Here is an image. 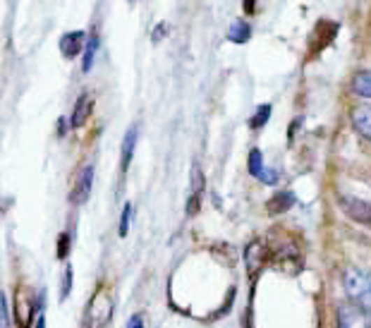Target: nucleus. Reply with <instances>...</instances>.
I'll list each match as a JSON object with an SVG mask.
<instances>
[{"label":"nucleus","mask_w":371,"mask_h":328,"mask_svg":"<svg viewBox=\"0 0 371 328\" xmlns=\"http://www.w3.org/2000/svg\"><path fill=\"white\" fill-rule=\"evenodd\" d=\"M342 285L347 297L352 299V307H357L371 321V271L350 266L342 273Z\"/></svg>","instance_id":"obj_1"},{"label":"nucleus","mask_w":371,"mask_h":328,"mask_svg":"<svg viewBox=\"0 0 371 328\" xmlns=\"http://www.w3.org/2000/svg\"><path fill=\"white\" fill-rule=\"evenodd\" d=\"M113 316V297L108 290L94 292L87 304V328H106Z\"/></svg>","instance_id":"obj_2"},{"label":"nucleus","mask_w":371,"mask_h":328,"mask_svg":"<svg viewBox=\"0 0 371 328\" xmlns=\"http://www.w3.org/2000/svg\"><path fill=\"white\" fill-rule=\"evenodd\" d=\"M92 190H94V166L89 163V166H84L80 175H77V183H75V187H72L70 201L75 204V206H82V204H87Z\"/></svg>","instance_id":"obj_3"},{"label":"nucleus","mask_w":371,"mask_h":328,"mask_svg":"<svg viewBox=\"0 0 371 328\" xmlns=\"http://www.w3.org/2000/svg\"><path fill=\"white\" fill-rule=\"evenodd\" d=\"M268 259H271V252H268L266 242H261V240L249 242V247H247V252H245V264H247V271H249L252 276H256Z\"/></svg>","instance_id":"obj_4"},{"label":"nucleus","mask_w":371,"mask_h":328,"mask_svg":"<svg viewBox=\"0 0 371 328\" xmlns=\"http://www.w3.org/2000/svg\"><path fill=\"white\" fill-rule=\"evenodd\" d=\"M335 34H338V22H328V20L319 22L312 31V53H319V50H323L328 43H333Z\"/></svg>","instance_id":"obj_5"},{"label":"nucleus","mask_w":371,"mask_h":328,"mask_svg":"<svg viewBox=\"0 0 371 328\" xmlns=\"http://www.w3.org/2000/svg\"><path fill=\"white\" fill-rule=\"evenodd\" d=\"M340 206L352 220H359V223L371 228V204L369 201L355 199V197H340Z\"/></svg>","instance_id":"obj_6"},{"label":"nucleus","mask_w":371,"mask_h":328,"mask_svg":"<svg viewBox=\"0 0 371 328\" xmlns=\"http://www.w3.org/2000/svg\"><path fill=\"white\" fill-rule=\"evenodd\" d=\"M249 173L254 175L256 180H261L263 185H275V183H278V173L268 171L266 163H263V154L259 149L249 151Z\"/></svg>","instance_id":"obj_7"},{"label":"nucleus","mask_w":371,"mask_h":328,"mask_svg":"<svg viewBox=\"0 0 371 328\" xmlns=\"http://www.w3.org/2000/svg\"><path fill=\"white\" fill-rule=\"evenodd\" d=\"M84 43H87V34L84 31H67L60 38V53H63V58L72 60L84 50Z\"/></svg>","instance_id":"obj_8"},{"label":"nucleus","mask_w":371,"mask_h":328,"mask_svg":"<svg viewBox=\"0 0 371 328\" xmlns=\"http://www.w3.org/2000/svg\"><path fill=\"white\" fill-rule=\"evenodd\" d=\"M338 328H369V319L357 307L342 304L338 309Z\"/></svg>","instance_id":"obj_9"},{"label":"nucleus","mask_w":371,"mask_h":328,"mask_svg":"<svg viewBox=\"0 0 371 328\" xmlns=\"http://www.w3.org/2000/svg\"><path fill=\"white\" fill-rule=\"evenodd\" d=\"M137 139H139V125H129L122 139V151H120V171L127 173V168L132 166L134 149H137Z\"/></svg>","instance_id":"obj_10"},{"label":"nucleus","mask_w":371,"mask_h":328,"mask_svg":"<svg viewBox=\"0 0 371 328\" xmlns=\"http://www.w3.org/2000/svg\"><path fill=\"white\" fill-rule=\"evenodd\" d=\"M201 194H204V178H201V171L194 166L192 171V192H189V201H187V216H196L201 206Z\"/></svg>","instance_id":"obj_11"},{"label":"nucleus","mask_w":371,"mask_h":328,"mask_svg":"<svg viewBox=\"0 0 371 328\" xmlns=\"http://www.w3.org/2000/svg\"><path fill=\"white\" fill-rule=\"evenodd\" d=\"M92 108H94V99L89 94H82L80 99H77L75 104V110H72V117H70V125L72 127H82L84 122L89 120V115H92Z\"/></svg>","instance_id":"obj_12"},{"label":"nucleus","mask_w":371,"mask_h":328,"mask_svg":"<svg viewBox=\"0 0 371 328\" xmlns=\"http://www.w3.org/2000/svg\"><path fill=\"white\" fill-rule=\"evenodd\" d=\"M352 125L362 137L371 139V106H359L352 110Z\"/></svg>","instance_id":"obj_13"},{"label":"nucleus","mask_w":371,"mask_h":328,"mask_svg":"<svg viewBox=\"0 0 371 328\" xmlns=\"http://www.w3.org/2000/svg\"><path fill=\"white\" fill-rule=\"evenodd\" d=\"M292 204H295V197H292L290 192H280V194H275L273 199L266 204V211L271 213V216H278V213L288 211Z\"/></svg>","instance_id":"obj_14"},{"label":"nucleus","mask_w":371,"mask_h":328,"mask_svg":"<svg viewBox=\"0 0 371 328\" xmlns=\"http://www.w3.org/2000/svg\"><path fill=\"white\" fill-rule=\"evenodd\" d=\"M99 36L96 34H92L89 36V41L84 43V63H82V72H92V67H94V60H96V53H99Z\"/></svg>","instance_id":"obj_15"},{"label":"nucleus","mask_w":371,"mask_h":328,"mask_svg":"<svg viewBox=\"0 0 371 328\" xmlns=\"http://www.w3.org/2000/svg\"><path fill=\"white\" fill-rule=\"evenodd\" d=\"M352 89L364 99H371V70H359L352 79Z\"/></svg>","instance_id":"obj_16"},{"label":"nucleus","mask_w":371,"mask_h":328,"mask_svg":"<svg viewBox=\"0 0 371 328\" xmlns=\"http://www.w3.org/2000/svg\"><path fill=\"white\" fill-rule=\"evenodd\" d=\"M249 36H252V29H249V24H247V22H235V24L230 27V31H228V38L233 43H247V41H249Z\"/></svg>","instance_id":"obj_17"},{"label":"nucleus","mask_w":371,"mask_h":328,"mask_svg":"<svg viewBox=\"0 0 371 328\" xmlns=\"http://www.w3.org/2000/svg\"><path fill=\"white\" fill-rule=\"evenodd\" d=\"M268 117H271V106H261V108L254 113V117L249 120V127L252 129H261L268 122Z\"/></svg>","instance_id":"obj_18"},{"label":"nucleus","mask_w":371,"mask_h":328,"mask_svg":"<svg viewBox=\"0 0 371 328\" xmlns=\"http://www.w3.org/2000/svg\"><path fill=\"white\" fill-rule=\"evenodd\" d=\"M72 283H75V271H72V266H67L63 273V285H60V302H65L67 295L72 292Z\"/></svg>","instance_id":"obj_19"},{"label":"nucleus","mask_w":371,"mask_h":328,"mask_svg":"<svg viewBox=\"0 0 371 328\" xmlns=\"http://www.w3.org/2000/svg\"><path fill=\"white\" fill-rule=\"evenodd\" d=\"M129 225H132V204H125L122 206V216H120V228H117V233H120V237H127L129 233Z\"/></svg>","instance_id":"obj_20"},{"label":"nucleus","mask_w":371,"mask_h":328,"mask_svg":"<svg viewBox=\"0 0 371 328\" xmlns=\"http://www.w3.org/2000/svg\"><path fill=\"white\" fill-rule=\"evenodd\" d=\"M70 247H72L70 233H60V237H58V259H67V254H70Z\"/></svg>","instance_id":"obj_21"},{"label":"nucleus","mask_w":371,"mask_h":328,"mask_svg":"<svg viewBox=\"0 0 371 328\" xmlns=\"http://www.w3.org/2000/svg\"><path fill=\"white\" fill-rule=\"evenodd\" d=\"M0 328H10V312H8V297L0 292Z\"/></svg>","instance_id":"obj_22"},{"label":"nucleus","mask_w":371,"mask_h":328,"mask_svg":"<svg viewBox=\"0 0 371 328\" xmlns=\"http://www.w3.org/2000/svg\"><path fill=\"white\" fill-rule=\"evenodd\" d=\"M163 36H168V24H166V22H161V24L156 27L154 34H151V41H154V43H161Z\"/></svg>","instance_id":"obj_23"},{"label":"nucleus","mask_w":371,"mask_h":328,"mask_svg":"<svg viewBox=\"0 0 371 328\" xmlns=\"http://www.w3.org/2000/svg\"><path fill=\"white\" fill-rule=\"evenodd\" d=\"M127 328H144V319L139 314H134V316H129V321H127Z\"/></svg>","instance_id":"obj_24"},{"label":"nucleus","mask_w":371,"mask_h":328,"mask_svg":"<svg viewBox=\"0 0 371 328\" xmlns=\"http://www.w3.org/2000/svg\"><path fill=\"white\" fill-rule=\"evenodd\" d=\"M34 328H46V319H43V316H38V319H36V326H34Z\"/></svg>","instance_id":"obj_25"},{"label":"nucleus","mask_w":371,"mask_h":328,"mask_svg":"<svg viewBox=\"0 0 371 328\" xmlns=\"http://www.w3.org/2000/svg\"><path fill=\"white\" fill-rule=\"evenodd\" d=\"M245 10H247V13H254V3H252V0H247V3H245Z\"/></svg>","instance_id":"obj_26"},{"label":"nucleus","mask_w":371,"mask_h":328,"mask_svg":"<svg viewBox=\"0 0 371 328\" xmlns=\"http://www.w3.org/2000/svg\"><path fill=\"white\" fill-rule=\"evenodd\" d=\"M65 127H67V117H60V134H65Z\"/></svg>","instance_id":"obj_27"}]
</instances>
